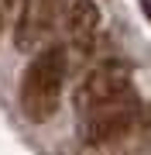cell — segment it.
<instances>
[{
    "mask_svg": "<svg viewBox=\"0 0 151 155\" xmlns=\"http://www.w3.org/2000/svg\"><path fill=\"white\" fill-rule=\"evenodd\" d=\"M65 66H69V55H65V45H48L41 48L34 62L24 69V79H21V110L28 121L34 124H45L55 117L58 104H62V83H65Z\"/></svg>",
    "mask_w": 151,
    "mask_h": 155,
    "instance_id": "cell-1",
    "label": "cell"
},
{
    "mask_svg": "<svg viewBox=\"0 0 151 155\" xmlns=\"http://www.w3.org/2000/svg\"><path fill=\"white\" fill-rule=\"evenodd\" d=\"M151 124V110L141 104L137 93H127L113 104L100 107V110L83 114L79 121V138H83L86 148H103V145H113L127 134H134L137 127Z\"/></svg>",
    "mask_w": 151,
    "mask_h": 155,
    "instance_id": "cell-2",
    "label": "cell"
},
{
    "mask_svg": "<svg viewBox=\"0 0 151 155\" xmlns=\"http://www.w3.org/2000/svg\"><path fill=\"white\" fill-rule=\"evenodd\" d=\"M127 93H134V86H131V66L117 62V59H106L100 66H93L90 76L79 83L76 107H79V114H90V110H100V107L113 104V100H120Z\"/></svg>",
    "mask_w": 151,
    "mask_h": 155,
    "instance_id": "cell-3",
    "label": "cell"
},
{
    "mask_svg": "<svg viewBox=\"0 0 151 155\" xmlns=\"http://www.w3.org/2000/svg\"><path fill=\"white\" fill-rule=\"evenodd\" d=\"M62 0H21V14L14 24V45L21 52H34L41 41L52 35L55 17L62 11Z\"/></svg>",
    "mask_w": 151,
    "mask_h": 155,
    "instance_id": "cell-4",
    "label": "cell"
},
{
    "mask_svg": "<svg viewBox=\"0 0 151 155\" xmlns=\"http://www.w3.org/2000/svg\"><path fill=\"white\" fill-rule=\"evenodd\" d=\"M65 28L79 48H90L93 31L100 28V7L93 0H65Z\"/></svg>",
    "mask_w": 151,
    "mask_h": 155,
    "instance_id": "cell-5",
    "label": "cell"
},
{
    "mask_svg": "<svg viewBox=\"0 0 151 155\" xmlns=\"http://www.w3.org/2000/svg\"><path fill=\"white\" fill-rule=\"evenodd\" d=\"M141 7H144V17L151 21V0H141Z\"/></svg>",
    "mask_w": 151,
    "mask_h": 155,
    "instance_id": "cell-6",
    "label": "cell"
},
{
    "mask_svg": "<svg viewBox=\"0 0 151 155\" xmlns=\"http://www.w3.org/2000/svg\"><path fill=\"white\" fill-rule=\"evenodd\" d=\"M14 4H17V0H0V11H11Z\"/></svg>",
    "mask_w": 151,
    "mask_h": 155,
    "instance_id": "cell-7",
    "label": "cell"
}]
</instances>
